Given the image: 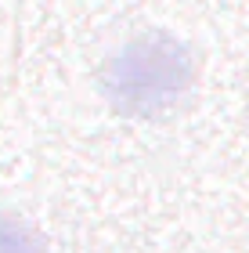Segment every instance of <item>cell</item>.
<instances>
[{
  "mask_svg": "<svg viewBox=\"0 0 249 253\" xmlns=\"http://www.w3.org/2000/svg\"><path fill=\"white\" fill-rule=\"evenodd\" d=\"M0 253H47V246L18 217H0Z\"/></svg>",
  "mask_w": 249,
  "mask_h": 253,
  "instance_id": "2",
  "label": "cell"
},
{
  "mask_svg": "<svg viewBox=\"0 0 249 253\" xmlns=\"http://www.w3.org/2000/svg\"><path fill=\"white\" fill-rule=\"evenodd\" d=\"M195 65L188 47L170 33H141L101 65L98 87L123 116H163L188 94Z\"/></svg>",
  "mask_w": 249,
  "mask_h": 253,
  "instance_id": "1",
  "label": "cell"
}]
</instances>
